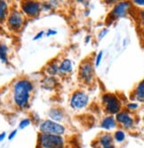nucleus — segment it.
<instances>
[{
    "label": "nucleus",
    "mask_w": 144,
    "mask_h": 148,
    "mask_svg": "<svg viewBox=\"0 0 144 148\" xmlns=\"http://www.w3.org/2000/svg\"><path fill=\"white\" fill-rule=\"evenodd\" d=\"M40 132L46 135L60 136L64 134L65 128L54 121H46L40 125Z\"/></svg>",
    "instance_id": "f03ea898"
},
{
    "label": "nucleus",
    "mask_w": 144,
    "mask_h": 148,
    "mask_svg": "<svg viewBox=\"0 0 144 148\" xmlns=\"http://www.w3.org/2000/svg\"><path fill=\"white\" fill-rule=\"evenodd\" d=\"M33 89L32 83L28 79H20L14 86V100L19 107L26 109L29 106L30 92Z\"/></svg>",
    "instance_id": "f257e3e1"
},
{
    "label": "nucleus",
    "mask_w": 144,
    "mask_h": 148,
    "mask_svg": "<svg viewBox=\"0 0 144 148\" xmlns=\"http://www.w3.org/2000/svg\"><path fill=\"white\" fill-rule=\"evenodd\" d=\"M116 120L118 122L122 124L125 128H130L133 124V120L126 112H121L116 115Z\"/></svg>",
    "instance_id": "9d476101"
},
{
    "label": "nucleus",
    "mask_w": 144,
    "mask_h": 148,
    "mask_svg": "<svg viewBox=\"0 0 144 148\" xmlns=\"http://www.w3.org/2000/svg\"><path fill=\"white\" fill-rule=\"evenodd\" d=\"M40 145L42 148H62L63 139L60 136L42 134L40 136Z\"/></svg>",
    "instance_id": "7ed1b4c3"
},
{
    "label": "nucleus",
    "mask_w": 144,
    "mask_h": 148,
    "mask_svg": "<svg viewBox=\"0 0 144 148\" xmlns=\"http://www.w3.org/2000/svg\"><path fill=\"white\" fill-rule=\"evenodd\" d=\"M30 122H31L30 119H29V118L23 119L22 121H20V122L19 123V129H20V130H23V129L27 128V127L30 124Z\"/></svg>",
    "instance_id": "aec40b11"
},
{
    "label": "nucleus",
    "mask_w": 144,
    "mask_h": 148,
    "mask_svg": "<svg viewBox=\"0 0 144 148\" xmlns=\"http://www.w3.org/2000/svg\"><path fill=\"white\" fill-rule=\"evenodd\" d=\"M91 40V36H86V40H85V42L86 43H88V42Z\"/></svg>",
    "instance_id": "c756f323"
},
{
    "label": "nucleus",
    "mask_w": 144,
    "mask_h": 148,
    "mask_svg": "<svg viewBox=\"0 0 144 148\" xmlns=\"http://www.w3.org/2000/svg\"><path fill=\"white\" fill-rule=\"evenodd\" d=\"M79 74L81 79L86 83L91 84L92 80H94V71L92 62L89 61H86L82 63L79 69Z\"/></svg>",
    "instance_id": "0eeeda50"
},
{
    "label": "nucleus",
    "mask_w": 144,
    "mask_h": 148,
    "mask_svg": "<svg viewBox=\"0 0 144 148\" xmlns=\"http://www.w3.org/2000/svg\"><path fill=\"white\" fill-rule=\"evenodd\" d=\"M134 3L139 5H144V0H135Z\"/></svg>",
    "instance_id": "bb28decb"
},
{
    "label": "nucleus",
    "mask_w": 144,
    "mask_h": 148,
    "mask_svg": "<svg viewBox=\"0 0 144 148\" xmlns=\"http://www.w3.org/2000/svg\"><path fill=\"white\" fill-rule=\"evenodd\" d=\"M7 14V4L5 1H0V20L3 22Z\"/></svg>",
    "instance_id": "dca6fc26"
},
{
    "label": "nucleus",
    "mask_w": 144,
    "mask_h": 148,
    "mask_svg": "<svg viewBox=\"0 0 144 148\" xmlns=\"http://www.w3.org/2000/svg\"><path fill=\"white\" fill-rule=\"evenodd\" d=\"M100 144L101 145L103 146V148L111 145L112 144V136L109 134H105L102 135L100 138Z\"/></svg>",
    "instance_id": "2eb2a0df"
},
{
    "label": "nucleus",
    "mask_w": 144,
    "mask_h": 148,
    "mask_svg": "<svg viewBox=\"0 0 144 148\" xmlns=\"http://www.w3.org/2000/svg\"><path fill=\"white\" fill-rule=\"evenodd\" d=\"M16 134H17V130H14L13 132H11V134L9 135V136H8V139L9 140H12L14 137L16 136Z\"/></svg>",
    "instance_id": "a878e982"
},
{
    "label": "nucleus",
    "mask_w": 144,
    "mask_h": 148,
    "mask_svg": "<svg viewBox=\"0 0 144 148\" xmlns=\"http://www.w3.org/2000/svg\"><path fill=\"white\" fill-rule=\"evenodd\" d=\"M44 34H45V31L44 30H41L40 32H38L34 38H33V40H37V39H39V38H41L43 36H44Z\"/></svg>",
    "instance_id": "b1692460"
},
{
    "label": "nucleus",
    "mask_w": 144,
    "mask_h": 148,
    "mask_svg": "<svg viewBox=\"0 0 144 148\" xmlns=\"http://www.w3.org/2000/svg\"><path fill=\"white\" fill-rule=\"evenodd\" d=\"M141 19H142V23H143V25H144V10H142V11H141Z\"/></svg>",
    "instance_id": "c85d7f7f"
},
{
    "label": "nucleus",
    "mask_w": 144,
    "mask_h": 148,
    "mask_svg": "<svg viewBox=\"0 0 144 148\" xmlns=\"http://www.w3.org/2000/svg\"><path fill=\"white\" fill-rule=\"evenodd\" d=\"M7 24L11 30L19 31L22 27L23 24V18L20 12L17 10H14L9 14L7 18Z\"/></svg>",
    "instance_id": "39448f33"
},
{
    "label": "nucleus",
    "mask_w": 144,
    "mask_h": 148,
    "mask_svg": "<svg viewBox=\"0 0 144 148\" xmlns=\"http://www.w3.org/2000/svg\"><path fill=\"white\" fill-rule=\"evenodd\" d=\"M41 4L36 1H25L22 3V12L28 16L34 17L38 15L41 10Z\"/></svg>",
    "instance_id": "6e6552de"
},
{
    "label": "nucleus",
    "mask_w": 144,
    "mask_h": 148,
    "mask_svg": "<svg viewBox=\"0 0 144 148\" xmlns=\"http://www.w3.org/2000/svg\"><path fill=\"white\" fill-rule=\"evenodd\" d=\"M108 32H109V30L107 29H101V31H100V33H99V35H98V38H99V40H101L102 38H103L107 34H108Z\"/></svg>",
    "instance_id": "4be33fe9"
},
{
    "label": "nucleus",
    "mask_w": 144,
    "mask_h": 148,
    "mask_svg": "<svg viewBox=\"0 0 144 148\" xmlns=\"http://www.w3.org/2000/svg\"><path fill=\"white\" fill-rule=\"evenodd\" d=\"M89 97L83 91H77L73 94L70 99V105L74 109H82L86 106Z\"/></svg>",
    "instance_id": "423d86ee"
},
{
    "label": "nucleus",
    "mask_w": 144,
    "mask_h": 148,
    "mask_svg": "<svg viewBox=\"0 0 144 148\" xmlns=\"http://www.w3.org/2000/svg\"><path fill=\"white\" fill-rule=\"evenodd\" d=\"M49 117L54 121H60L64 118L63 111L58 108H52L49 112Z\"/></svg>",
    "instance_id": "9b49d317"
},
{
    "label": "nucleus",
    "mask_w": 144,
    "mask_h": 148,
    "mask_svg": "<svg viewBox=\"0 0 144 148\" xmlns=\"http://www.w3.org/2000/svg\"><path fill=\"white\" fill-rule=\"evenodd\" d=\"M127 108L129 110H135L138 108V104L137 103H128L127 104Z\"/></svg>",
    "instance_id": "5701e85b"
},
{
    "label": "nucleus",
    "mask_w": 144,
    "mask_h": 148,
    "mask_svg": "<svg viewBox=\"0 0 144 148\" xmlns=\"http://www.w3.org/2000/svg\"><path fill=\"white\" fill-rule=\"evenodd\" d=\"M47 72L50 75H55V74L60 72V65H57L56 63H54V64H50L47 68Z\"/></svg>",
    "instance_id": "a211bd4d"
},
{
    "label": "nucleus",
    "mask_w": 144,
    "mask_h": 148,
    "mask_svg": "<svg viewBox=\"0 0 144 148\" xmlns=\"http://www.w3.org/2000/svg\"><path fill=\"white\" fill-rule=\"evenodd\" d=\"M102 102L106 104V111L110 114H118L121 109L118 98L113 94H105L102 96Z\"/></svg>",
    "instance_id": "20e7f679"
},
{
    "label": "nucleus",
    "mask_w": 144,
    "mask_h": 148,
    "mask_svg": "<svg viewBox=\"0 0 144 148\" xmlns=\"http://www.w3.org/2000/svg\"><path fill=\"white\" fill-rule=\"evenodd\" d=\"M72 71V62L69 59H64L60 63V72L68 73Z\"/></svg>",
    "instance_id": "ddd939ff"
},
{
    "label": "nucleus",
    "mask_w": 144,
    "mask_h": 148,
    "mask_svg": "<svg viewBox=\"0 0 144 148\" xmlns=\"http://www.w3.org/2000/svg\"><path fill=\"white\" fill-rule=\"evenodd\" d=\"M114 136H115V139H116L118 142H122V141H124L125 138H126V135H125V133L123 132L122 130H118V131H116Z\"/></svg>",
    "instance_id": "6ab92c4d"
},
{
    "label": "nucleus",
    "mask_w": 144,
    "mask_h": 148,
    "mask_svg": "<svg viewBox=\"0 0 144 148\" xmlns=\"http://www.w3.org/2000/svg\"><path fill=\"white\" fill-rule=\"evenodd\" d=\"M57 32H56V31L54 30V29H48L47 30V32H46V36L47 37H50V36H52V35H55Z\"/></svg>",
    "instance_id": "393cba45"
},
{
    "label": "nucleus",
    "mask_w": 144,
    "mask_h": 148,
    "mask_svg": "<svg viewBox=\"0 0 144 148\" xmlns=\"http://www.w3.org/2000/svg\"><path fill=\"white\" fill-rule=\"evenodd\" d=\"M135 97L138 101L144 102V79L137 86L135 90Z\"/></svg>",
    "instance_id": "4468645a"
},
{
    "label": "nucleus",
    "mask_w": 144,
    "mask_h": 148,
    "mask_svg": "<svg viewBox=\"0 0 144 148\" xmlns=\"http://www.w3.org/2000/svg\"><path fill=\"white\" fill-rule=\"evenodd\" d=\"M0 58L2 62L7 63V47L5 44H2L0 47Z\"/></svg>",
    "instance_id": "f3484780"
},
{
    "label": "nucleus",
    "mask_w": 144,
    "mask_h": 148,
    "mask_svg": "<svg viewBox=\"0 0 144 148\" xmlns=\"http://www.w3.org/2000/svg\"><path fill=\"white\" fill-rule=\"evenodd\" d=\"M102 56H103V52L102 51H100L99 54L97 55L96 56V60H95V66L98 67L100 65V63L101 62V59H102Z\"/></svg>",
    "instance_id": "412c9836"
},
{
    "label": "nucleus",
    "mask_w": 144,
    "mask_h": 148,
    "mask_svg": "<svg viewBox=\"0 0 144 148\" xmlns=\"http://www.w3.org/2000/svg\"><path fill=\"white\" fill-rule=\"evenodd\" d=\"M129 5H130V3H128V2H120V3L117 4L115 5V7L113 8L112 12L110 14V16L114 19L126 16L127 14V10L129 8Z\"/></svg>",
    "instance_id": "1a4fd4ad"
},
{
    "label": "nucleus",
    "mask_w": 144,
    "mask_h": 148,
    "mask_svg": "<svg viewBox=\"0 0 144 148\" xmlns=\"http://www.w3.org/2000/svg\"><path fill=\"white\" fill-rule=\"evenodd\" d=\"M5 136H6V133H5V132H3V133L1 134V136H0V140L3 141V140H4V138L5 137Z\"/></svg>",
    "instance_id": "cd10ccee"
},
{
    "label": "nucleus",
    "mask_w": 144,
    "mask_h": 148,
    "mask_svg": "<svg viewBox=\"0 0 144 148\" xmlns=\"http://www.w3.org/2000/svg\"><path fill=\"white\" fill-rule=\"evenodd\" d=\"M105 148H115V147L111 145H109V146H107V147H105Z\"/></svg>",
    "instance_id": "7c9ffc66"
},
{
    "label": "nucleus",
    "mask_w": 144,
    "mask_h": 148,
    "mask_svg": "<svg viewBox=\"0 0 144 148\" xmlns=\"http://www.w3.org/2000/svg\"><path fill=\"white\" fill-rule=\"evenodd\" d=\"M116 127V121L113 116H108V117L104 118L101 121V128L104 130H111L114 129Z\"/></svg>",
    "instance_id": "f8f14e48"
}]
</instances>
